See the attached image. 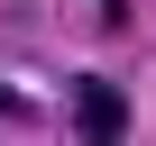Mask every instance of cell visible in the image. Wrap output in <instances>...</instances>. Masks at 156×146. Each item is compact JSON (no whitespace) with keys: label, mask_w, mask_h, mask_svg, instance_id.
I'll list each match as a JSON object with an SVG mask.
<instances>
[{"label":"cell","mask_w":156,"mask_h":146,"mask_svg":"<svg viewBox=\"0 0 156 146\" xmlns=\"http://www.w3.org/2000/svg\"><path fill=\"white\" fill-rule=\"evenodd\" d=\"M73 128H83V137H129V91L119 82H101V73H83V82H73Z\"/></svg>","instance_id":"obj_1"}]
</instances>
